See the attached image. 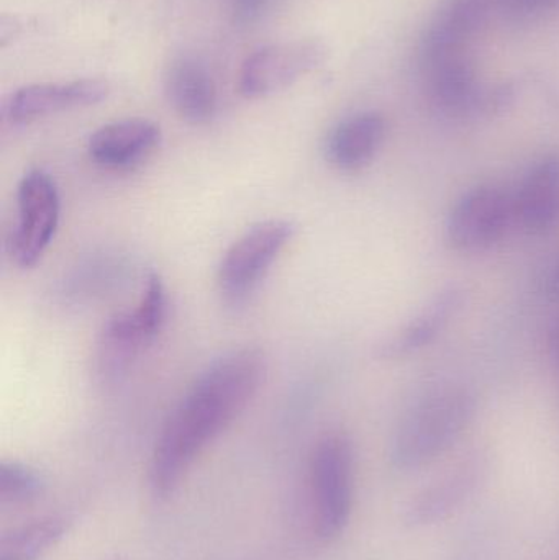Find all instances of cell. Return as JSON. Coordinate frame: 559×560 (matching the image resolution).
Returning a JSON list of instances; mask_svg holds the SVG:
<instances>
[{
  "instance_id": "8",
  "label": "cell",
  "mask_w": 559,
  "mask_h": 560,
  "mask_svg": "<svg viewBox=\"0 0 559 560\" xmlns=\"http://www.w3.org/2000/svg\"><path fill=\"white\" fill-rule=\"evenodd\" d=\"M325 56L327 48L317 39H294L266 46L243 62L240 92L246 98L278 94L317 69Z\"/></svg>"
},
{
  "instance_id": "17",
  "label": "cell",
  "mask_w": 559,
  "mask_h": 560,
  "mask_svg": "<svg viewBox=\"0 0 559 560\" xmlns=\"http://www.w3.org/2000/svg\"><path fill=\"white\" fill-rule=\"evenodd\" d=\"M68 532V522L59 516H46L22 528L13 529L0 541V560H36Z\"/></svg>"
},
{
  "instance_id": "6",
  "label": "cell",
  "mask_w": 559,
  "mask_h": 560,
  "mask_svg": "<svg viewBox=\"0 0 559 560\" xmlns=\"http://www.w3.org/2000/svg\"><path fill=\"white\" fill-rule=\"evenodd\" d=\"M61 217V197L51 174L30 170L16 187V219L9 255L19 268H33L55 238Z\"/></svg>"
},
{
  "instance_id": "4",
  "label": "cell",
  "mask_w": 559,
  "mask_h": 560,
  "mask_svg": "<svg viewBox=\"0 0 559 560\" xmlns=\"http://www.w3.org/2000/svg\"><path fill=\"white\" fill-rule=\"evenodd\" d=\"M166 316V287L160 276L150 275L135 308L117 313L105 323L97 345L98 377L107 384L120 381L158 338Z\"/></svg>"
},
{
  "instance_id": "14",
  "label": "cell",
  "mask_w": 559,
  "mask_h": 560,
  "mask_svg": "<svg viewBox=\"0 0 559 560\" xmlns=\"http://www.w3.org/2000/svg\"><path fill=\"white\" fill-rule=\"evenodd\" d=\"M515 222L531 235H545L559 222V154L531 167L514 194Z\"/></svg>"
},
{
  "instance_id": "19",
  "label": "cell",
  "mask_w": 559,
  "mask_h": 560,
  "mask_svg": "<svg viewBox=\"0 0 559 560\" xmlns=\"http://www.w3.org/2000/svg\"><path fill=\"white\" fill-rule=\"evenodd\" d=\"M271 0H232L233 22L238 25H249L259 20L266 12Z\"/></svg>"
},
{
  "instance_id": "15",
  "label": "cell",
  "mask_w": 559,
  "mask_h": 560,
  "mask_svg": "<svg viewBox=\"0 0 559 560\" xmlns=\"http://www.w3.org/2000/svg\"><path fill=\"white\" fill-rule=\"evenodd\" d=\"M386 128V120L377 112L351 115L328 133L325 158L343 173L363 170L383 147Z\"/></svg>"
},
{
  "instance_id": "18",
  "label": "cell",
  "mask_w": 559,
  "mask_h": 560,
  "mask_svg": "<svg viewBox=\"0 0 559 560\" xmlns=\"http://www.w3.org/2000/svg\"><path fill=\"white\" fill-rule=\"evenodd\" d=\"M43 489L45 480L33 467L16 460L0 464V503L3 506L33 502L42 495Z\"/></svg>"
},
{
  "instance_id": "20",
  "label": "cell",
  "mask_w": 559,
  "mask_h": 560,
  "mask_svg": "<svg viewBox=\"0 0 559 560\" xmlns=\"http://www.w3.org/2000/svg\"><path fill=\"white\" fill-rule=\"evenodd\" d=\"M502 2H504V5L508 7L509 10H512V12L531 13L547 9V7L557 3L558 0H502Z\"/></svg>"
},
{
  "instance_id": "21",
  "label": "cell",
  "mask_w": 559,
  "mask_h": 560,
  "mask_svg": "<svg viewBox=\"0 0 559 560\" xmlns=\"http://www.w3.org/2000/svg\"><path fill=\"white\" fill-rule=\"evenodd\" d=\"M547 351L551 364H554V368L559 372V316L551 323L550 329H548Z\"/></svg>"
},
{
  "instance_id": "10",
  "label": "cell",
  "mask_w": 559,
  "mask_h": 560,
  "mask_svg": "<svg viewBox=\"0 0 559 560\" xmlns=\"http://www.w3.org/2000/svg\"><path fill=\"white\" fill-rule=\"evenodd\" d=\"M488 0H449L435 13L420 43V68L469 56L473 39L485 25Z\"/></svg>"
},
{
  "instance_id": "7",
  "label": "cell",
  "mask_w": 559,
  "mask_h": 560,
  "mask_svg": "<svg viewBox=\"0 0 559 560\" xmlns=\"http://www.w3.org/2000/svg\"><path fill=\"white\" fill-rule=\"evenodd\" d=\"M514 222V196L481 184L453 203L446 217V242L459 253H482L498 245Z\"/></svg>"
},
{
  "instance_id": "22",
  "label": "cell",
  "mask_w": 559,
  "mask_h": 560,
  "mask_svg": "<svg viewBox=\"0 0 559 560\" xmlns=\"http://www.w3.org/2000/svg\"><path fill=\"white\" fill-rule=\"evenodd\" d=\"M548 290H550V295L559 302V261L548 279Z\"/></svg>"
},
{
  "instance_id": "3",
  "label": "cell",
  "mask_w": 559,
  "mask_h": 560,
  "mask_svg": "<svg viewBox=\"0 0 559 560\" xmlns=\"http://www.w3.org/2000/svg\"><path fill=\"white\" fill-rule=\"evenodd\" d=\"M312 526L321 541H334L350 525L357 489L353 443L341 431L318 438L308 466Z\"/></svg>"
},
{
  "instance_id": "5",
  "label": "cell",
  "mask_w": 559,
  "mask_h": 560,
  "mask_svg": "<svg viewBox=\"0 0 559 560\" xmlns=\"http://www.w3.org/2000/svg\"><path fill=\"white\" fill-rule=\"evenodd\" d=\"M295 235L294 222L269 219L246 230L223 255L217 285L226 305L238 306L253 295Z\"/></svg>"
},
{
  "instance_id": "13",
  "label": "cell",
  "mask_w": 559,
  "mask_h": 560,
  "mask_svg": "<svg viewBox=\"0 0 559 560\" xmlns=\"http://www.w3.org/2000/svg\"><path fill=\"white\" fill-rule=\"evenodd\" d=\"M164 94L173 110L190 125L213 120L219 107L216 79L206 62L193 55L174 58L164 72Z\"/></svg>"
},
{
  "instance_id": "9",
  "label": "cell",
  "mask_w": 559,
  "mask_h": 560,
  "mask_svg": "<svg viewBox=\"0 0 559 560\" xmlns=\"http://www.w3.org/2000/svg\"><path fill=\"white\" fill-rule=\"evenodd\" d=\"M488 460L473 456L420 489L404 509V523L412 529L442 525L462 512L488 479Z\"/></svg>"
},
{
  "instance_id": "12",
  "label": "cell",
  "mask_w": 559,
  "mask_h": 560,
  "mask_svg": "<svg viewBox=\"0 0 559 560\" xmlns=\"http://www.w3.org/2000/svg\"><path fill=\"white\" fill-rule=\"evenodd\" d=\"M163 140L160 125L148 118H127L104 125L91 135L88 153L97 166L127 171L151 156Z\"/></svg>"
},
{
  "instance_id": "2",
  "label": "cell",
  "mask_w": 559,
  "mask_h": 560,
  "mask_svg": "<svg viewBox=\"0 0 559 560\" xmlns=\"http://www.w3.org/2000/svg\"><path fill=\"white\" fill-rule=\"evenodd\" d=\"M475 392L463 384H442L420 395L400 417L389 443L391 466L410 474L445 456L471 427Z\"/></svg>"
},
{
  "instance_id": "16",
  "label": "cell",
  "mask_w": 559,
  "mask_h": 560,
  "mask_svg": "<svg viewBox=\"0 0 559 560\" xmlns=\"http://www.w3.org/2000/svg\"><path fill=\"white\" fill-rule=\"evenodd\" d=\"M463 290L449 287L442 290L416 318L410 319L404 328L381 342L377 355L384 361L406 359L432 345L458 315L463 306Z\"/></svg>"
},
{
  "instance_id": "1",
  "label": "cell",
  "mask_w": 559,
  "mask_h": 560,
  "mask_svg": "<svg viewBox=\"0 0 559 560\" xmlns=\"http://www.w3.org/2000/svg\"><path fill=\"white\" fill-rule=\"evenodd\" d=\"M265 377L261 349H235L207 365L161 428L148 472L154 497L173 495L200 453L245 411Z\"/></svg>"
},
{
  "instance_id": "11",
  "label": "cell",
  "mask_w": 559,
  "mask_h": 560,
  "mask_svg": "<svg viewBox=\"0 0 559 560\" xmlns=\"http://www.w3.org/2000/svg\"><path fill=\"white\" fill-rule=\"evenodd\" d=\"M108 92L110 88L101 79L26 85L12 94L3 114L12 124H32L49 115L97 105L107 98Z\"/></svg>"
}]
</instances>
